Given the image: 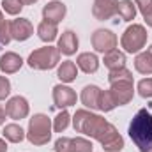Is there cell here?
Returning <instances> with one entry per match:
<instances>
[{
	"instance_id": "cell-16",
	"label": "cell",
	"mask_w": 152,
	"mask_h": 152,
	"mask_svg": "<svg viewBox=\"0 0 152 152\" xmlns=\"http://www.w3.org/2000/svg\"><path fill=\"white\" fill-rule=\"evenodd\" d=\"M57 48H58V51L64 53V55H73V53H76V50H78V37H76V34L73 30L62 32Z\"/></svg>"
},
{
	"instance_id": "cell-9",
	"label": "cell",
	"mask_w": 152,
	"mask_h": 152,
	"mask_svg": "<svg viewBox=\"0 0 152 152\" xmlns=\"http://www.w3.org/2000/svg\"><path fill=\"white\" fill-rule=\"evenodd\" d=\"M117 5H118V0H94L92 14L99 21L112 20L117 14Z\"/></svg>"
},
{
	"instance_id": "cell-32",
	"label": "cell",
	"mask_w": 152,
	"mask_h": 152,
	"mask_svg": "<svg viewBox=\"0 0 152 152\" xmlns=\"http://www.w3.org/2000/svg\"><path fill=\"white\" fill-rule=\"evenodd\" d=\"M5 115H7V112H5V108L4 106H0V126L5 122Z\"/></svg>"
},
{
	"instance_id": "cell-28",
	"label": "cell",
	"mask_w": 152,
	"mask_h": 152,
	"mask_svg": "<svg viewBox=\"0 0 152 152\" xmlns=\"http://www.w3.org/2000/svg\"><path fill=\"white\" fill-rule=\"evenodd\" d=\"M138 94L142 97L151 99L152 97V78H143V80L138 81Z\"/></svg>"
},
{
	"instance_id": "cell-11",
	"label": "cell",
	"mask_w": 152,
	"mask_h": 152,
	"mask_svg": "<svg viewBox=\"0 0 152 152\" xmlns=\"http://www.w3.org/2000/svg\"><path fill=\"white\" fill-rule=\"evenodd\" d=\"M28 101L21 96H14L7 101L5 104V112H7V117H11L12 120H21L28 115Z\"/></svg>"
},
{
	"instance_id": "cell-34",
	"label": "cell",
	"mask_w": 152,
	"mask_h": 152,
	"mask_svg": "<svg viewBox=\"0 0 152 152\" xmlns=\"http://www.w3.org/2000/svg\"><path fill=\"white\" fill-rule=\"evenodd\" d=\"M37 0H21V4L23 5H32V4H36Z\"/></svg>"
},
{
	"instance_id": "cell-30",
	"label": "cell",
	"mask_w": 152,
	"mask_h": 152,
	"mask_svg": "<svg viewBox=\"0 0 152 152\" xmlns=\"http://www.w3.org/2000/svg\"><path fill=\"white\" fill-rule=\"evenodd\" d=\"M11 21H4L2 23V27H0V44L2 46H5V44H9V41H11Z\"/></svg>"
},
{
	"instance_id": "cell-36",
	"label": "cell",
	"mask_w": 152,
	"mask_h": 152,
	"mask_svg": "<svg viewBox=\"0 0 152 152\" xmlns=\"http://www.w3.org/2000/svg\"><path fill=\"white\" fill-rule=\"evenodd\" d=\"M151 152H152V151H151Z\"/></svg>"
},
{
	"instance_id": "cell-14",
	"label": "cell",
	"mask_w": 152,
	"mask_h": 152,
	"mask_svg": "<svg viewBox=\"0 0 152 152\" xmlns=\"http://www.w3.org/2000/svg\"><path fill=\"white\" fill-rule=\"evenodd\" d=\"M23 66V58L18 55V53H12V51H7L0 57V71L5 73V75H12V73H18Z\"/></svg>"
},
{
	"instance_id": "cell-3",
	"label": "cell",
	"mask_w": 152,
	"mask_h": 152,
	"mask_svg": "<svg viewBox=\"0 0 152 152\" xmlns=\"http://www.w3.org/2000/svg\"><path fill=\"white\" fill-rule=\"evenodd\" d=\"M27 138L32 145H46L51 138V120L48 115L36 113L28 122Z\"/></svg>"
},
{
	"instance_id": "cell-21",
	"label": "cell",
	"mask_w": 152,
	"mask_h": 152,
	"mask_svg": "<svg viewBox=\"0 0 152 152\" xmlns=\"http://www.w3.org/2000/svg\"><path fill=\"white\" fill-rule=\"evenodd\" d=\"M104 66L113 71V69H120V67H126V53L118 51V50H112L104 55Z\"/></svg>"
},
{
	"instance_id": "cell-5",
	"label": "cell",
	"mask_w": 152,
	"mask_h": 152,
	"mask_svg": "<svg viewBox=\"0 0 152 152\" xmlns=\"http://www.w3.org/2000/svg\"><path fill=\"white\" fill-rule=\"evenodd\" d=\"M120 44L127 53H138L147 44V30L143 25H131L120 37Z\"/></svg>"
},
{
	"instance_id": "cell-24",
	"label": "cell",
	"mask_w": 152,
	"mask_h": 152,
	"mask_svg": "<svg viewBox=\"0 0 152 152\" xmlns=\"http://www.w3.org/2000/svg\"><path fill=\"white\" fill-rule=\"evenodd\" d=\"M134 5L142 12L145 23L149 27H152V0H134Z\"/></svg>"
},
{
	"instance_id": "cell-8",
	"label": "cell",
	"mask_w": 152,
	"mask_h": 152,
	"mask_svg": "<svg viewBox=\"0 0 152 152\" xmlns=\"http://www.w3.org/2000/svg\"><path fill=\"white\" fill-rule=\"evenodd\" d=\"M92 46L97 53H108L117 48V36H115L112 30H104V28H99L92 34Z\"/></svg>"
},
{
	"instance_id": "cell-27",
	"label": "cell",
	"mask_w": 152,
	"mask_h": 152,
	"mask_svg": "<svg viewBox=\"0 0 152 152\" xmlns=\"http://www.w3.org/2000/svg\"><path fill=\"white\" fill-rule=\"evenodd\" d=\"M2 7H4V11L7 14L16 16L23 9V4H21V0H2Z\"/></svg>"
},
{
	"instance_id": "cell-23",
	"label": "cell",
	"mask_w": 152,
	"mask_h": 152,
	"mask_svg": "<svg viewBox=\"0 0 152 152\" xmlns=\"http://www.w3.org/2000/svg\"><path fill=\"white\" fill-rule=\"evenodd\" d=\"M4 138L7 142H11V143H20L25 138V131L18 124H7L4 127Z\"/></svg>"
},
{
	"instance_id": "cell-12",
	"label": "cell",
	"mask_w": 152,
	"mask_h": 152,
	"mask_svg": "<svg viewBox=\"0 0 152 152\" xmlns=\"http://www.w3.org/2000/svg\"><path fill=\"white\" fill-rule=\"evenodd\" d=\"M34 34V25L27 18H18L11 21V37L14 41H27Z\"/></svg>"
},
{
	"instance_id": "cell-22",
	"label": "cell",
	"mask_w": 152,
	"mask_h": 152,
	"mask_svg": "<svg viewBox=\"0 0 152 152\" xmlns=\"http://www.w3.org/2000/svg\"><path fill=\"white\" fill-rule=\"evenodd\" d=\"M117 14L124 20V21H133L136 16V5L133 0H120L117 5Z\"/></svg>"
},
{
	"instance_id": "cell-31",
	"label": "cell",
	"mask_w": 152,
	"mask_h": 152,
	"mask_svg": "<svg viewBox=\"0 0 152 152\" xmlns=\"http://www.w3.org/2000/svg\"><path fill=\"white\" fill-rule=\"evenodd\" d=\"M9 94H11V81L5 76H0V101L9 97Z\"/></svg>"
},
{
	"instance_id": "cell-19",
	"label": "cell",
	"mask_w": 152,
	"mask_h": 152,
	"mask_svg": "<svg viewBox=\"0 0 152 152\" xmlns=\"http://www.w3.org/2000/svg\"><path fill=\"white\" fill-rule=\"evenodd\" d=\"M57 34H58L57 23H51V21H46V20H42V21L39 23L37 36H39L41 41H44V42H51V41L57 39Z\"/></svg>"
},
{
	"instance_id": "cell-33",
	"label": "cell",
	"mask_w": 152,
	"mask_h": 152,
	"mask_svg": "<svg viewBox=\"0 0 152 152\" xmlns=\"http://www.w3.org/2000/svg\"><path fill=\"white\" fill-rule=\"evenodd\" d=\"M0 152H7V145H5V142L0 138Z\"/></svg>"
},
{
	"instance_id": "cell-29",
	"label": "cell",
	"mask_w": 152,
	"mask_h": 152,
	"mask_svg": "<svg viewBox=\"0 0 152 152\" xmlns=\"http://www.w3.org/2000/svg\"><path fill=\"white\" fill-rule=\"evenodd\" d=\"M115 80H133V73H131L129 69H126V67L113 69V71H110V75H108V81L112 83Z\"/></svg>"
},
{
	"instance_id": "cell-4",
	"label": "cell",
	"mask_w": 152,
	"mask_h": 152,
	"mask_svg": "<svg viewBox=\"0 0 152 152\" xmlns=\"http://www.w3.org/2000/svg\"><path fill=\"white\" fill-rule=\"evenodd\" d=\"M58 62H60V51H58V48H53V46H44V48L34 50L27 60V64L37 71L53 69L58 66Z\"/></svg>"
},
{
	"instance_id": "cell-2",
	"label": "cell",
	"mask_w": 152,
	"mask_h": 152,
	"mask_svg": "<svg viewBox=\"0 0 152 152\" xmlns=\"http://www.w3.org/2000/svg\"><path fill=\"white\" fill-rule=\"evenodd\" d=\"M129 136L140 152L152 151V113L142 108L129 124Z\"/></svg>"
},
{
	"instance_id": "cell-20",
	"label": "cell",
	"mask_w": 152,
	"mask_h": 152,
	"mask_svg": "<svg viewBox=\"0 0 152 152\" xmlns=\"http://www.w3.org/2000/svg\"><path fill=\"white\" fill-rule=\"evenodd\" d=\"M57 76H58V80H60L62 83H71V81H75L76 76H78V67H76V64L71 62V60L62 62V66H60L58 71H57Z\"/></svg>"
},
{
	"instance_id": "cell-13",
	"label": "cell",
	"mask_w": 152,
	"mask_h": 152,
	"mask_svg": "<svg viewBox=\"0 0 152 152\" xmlns=\"http://www.w3.org/2000/svg\"><path fill=\"white\" fill-rule=\"evenodd\" d=\"M66 12H67L66 5L62 2H57V0H53V2H50V4H46L42 7V18L46 21H51V23L62 21L64 16H66Z\"/></svg>"
},
{
	"instance_id": "cell-10",
	"label": "cell",
	"mask_w": 152,
	"mask_h": 152,
	"mask_svg": "<svg viewBox=\"0 0 152 152\" xmlns=\"http://www.w3.org/2000/svg\"><path fill=\"white\" fill-rule=\"evenodd\" d=\"M76 92L71 87L66 85H55L53 87V103L57 108H69L76 104Z\"/></svg>"
},
{
	"instance_id": "cell-1",
	"label": "cell",
	"mask_w": 152,
	"mask_h": 152,
	"mask_svg": "<svg viewBox=\"0 0 152 152\" xmlns=\"http://www.w3.org/2000/svg\"><path fill=\"white\" fill-rule=\"evenodd\" d=\"M73 126L76 133L97 140L106 152H120L124 149V138L120 136L117 127L101 115H96L87 110H76L73 117Z\"/></svg>"
},
{
	"instance_id": "cell-26",
	"label": "cell",
	"mask_w": 152,
	"mask_h": 152,
	"mask_svg": "<svg viewBox=\"0 0 152 152\" xmlns=\"http://www.w3.org/2000/svg\"><path fill=\"white\" fill-rule=\"evenodd\" d=\"M69 120H71V115L67 113L66 110H62L60 113L55 117V122H53V129H55V133H62V131L69 126Z\"/></svg>"
},
{
	"instance_id": "cell-7",
	"label": "cell",
	"mask_w": 152,
	"mask_h": 152,
	"mask_svg": "<svg viewBox=\"0 0 152 152\" xmlns=\"http://www.w3.org/2000/svg\"><path fill=\"white\" fill-rule=\"evenodd\" d=\"M92 149H94L92 142L87 138H81V136H78V138H64L62 136L55 142V147H53L55 152H92Z\"/></svg>"
},
{
	"instance_id": "cell-6",
	"label": "cell",
	"mask_w": 152,
	"mask_h": 152,
	"mask_svg": "<svg viewBox=\"0 0 152 152\" xmlns=\"http://www.w3.org/2000/svg\"><path fill=\"white\" fill-rule=\"evenodd\" d=\"M110 85H112L110 94H112V97H113V101H115L117 106L127 104V103L133 99V96H134L133 80H115Z\"/></svg>"
},
{
	"instance_id": "cell-25",
	"label": "cell",
	"mask_w": 152,
	"mask_h": 152,
	"mask_svg": "<svg viewBox=\"0 0 152 152\" xmlns=\"http://www.w3.org/2000/svg\"><path fill=\"white\" fill-rule=\"evenodd\" d=\"M115 106V101L110 94V90H101V96H99V110L103 112H112Z\"/></svg>"
},
{
	"instance_id": "cell-35",
	"label": "cell",
	"mask_w": 152,
	"mask_h": 152,
	"mask_svg": "<svg viewBox=\"0 0 152 152\" xmlns=\"http://www.w3.org/2000/svg\"><path fill=\"white\" fill-rule=\"evenodd\" d=\"M5 20H4V16H2V11H0V27H2V23H4Z\"/></svg>"
},
{
	"instance_id": "cell-15",
	"label": "cell",
	"mask_w": 152,
	"mask_h": 152,
	"mask_svg": "<svg viewBox=\"0 0 152 152\" xmlns=\"http://www.w3.org/2000/svg\"><path fill=\"white\" fill-rule=\"evenodd\" d=\"M99 96H101V88L96 87V85H87L83 90H81V103L90 108V110H99Z\"/></svg>"
},
{
	"instance_id": "cell-18",
	"label": "cell",
	"mask_w": 152,
	"mask_h": 152,
	"mask_svg": "<svg viewBox=\"0 0 152 152\" xmlns=\"http://www.w3.org/2000/svg\"><path fill=\"white\" fill-rule=\"evenodd\" d=\"M134 69L142 75H152V46L143 51V53H138L136 58H134Z\"/></svg>"
},
{
	"instance_id": "cell-17",
	"label": "cell",
	"mask_w": 152,
	"mask_h": 152,
	"mask_svg": "<svg viewBox=\"0 0 152 152\" xmlns=\"http://www.w3.org/2000/svg\"><path fill=\"white\" fill-rule=\"evenodd\" d=\"M76 66H78L85 75H92V73H96V71L99 69V58H97L94 53L87 51V53L78 55V58H76Z\"/></svg>"
}]
</instances>
